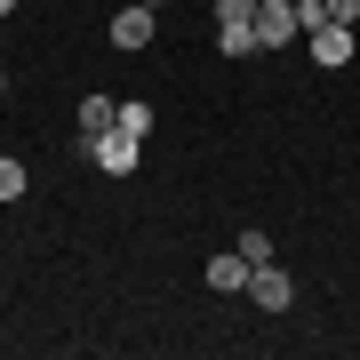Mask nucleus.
I'll return each instance as SVG.
<instances>
[{
    "instance_id": "nucleus-1",
    "label": "nucleus",
    "mask_w": 360,
    "mask_h": 360,
    "mask_svg": "<svg viewBox=\"0 0 360 360\" xmlns=\"http://www.w3.org/2000/svg\"><path fill=\"white\" fill-rule=\"evenodd\" d=\"M296 32H304L296 0H257V49H288Z\"/></svg>"
},
{
    "instance_id": "nucleus-2",
    "label": "nucleus",
    "mask_w": 360,
    "mask_h": 360,
    "mask_svg": "<svg viewBox=\"0 0 360 360\" xmlns=\"http://www.w3.org/2000/svg\"><path fill=\"white\" fill-rule=\"evenodd\" d=\"M80 153H89L104 176H129V168H136V136H129V129H104V136H89V144H80Z\"/></svg>"
},
{
    "instance_id": "nucleus-3",
    "label": "nucleus",
    "mask_w": 360,
    "mask_h": 360,
    "mask_svg": "<svg viewBox=\"0 0 360 360\" xmlns=\"http://www.w3.org/2000/svg\"><path fill=\"white\" fill-rule=\"evenodd\" d=\"M304 40H312V65H328V72H336V65H352V49H360V40H352V25H336V16H321Z\"/></svg>"
},
{
    "instance_id": "nucleus-4",
    "label": "nucleus",
    "mask_w": 360,
    "mask_h": 360,
    "mask_svg": "<svg viewBox=\"0 0 360 360\" xmlns=\"http://www.w3.org/2000/svg\"><path fill=\"white\" fill-rule=\"evenodd\" d=\"M104 32H112V49H120V56L153 49V8H144V0H129V8H120V16H112Z\"/></svg>"
},
{
    "instance_id": "nucleus-5",
    "label": "nucleus",
    "mask_w": 360,
    "mask_h": 360,
    "mask_svg": "<svg viewBox=\"0 0 360 360\" xmlns=\"http://www.w3.org/2000/svg\"><path fill=\"white\" fill-rule=\"evenodd\" d=\"M248 272H257V264H248L240 248H224V257H208V264H200V281L217 288V296H240V288H248Z\"/></svg>"
},
{
    "instance_id": "nucleus-6",
    "label": "nucleus",
    "mask_w": 360,
    "mask_h": 360,
    "mask_svg": "<svg viewBox=\"0 0 360 360\" xmlns=\"http://www.w3.org/2000/svg\"><path fill=\"white\" fill-rule=\"evenodd\" d=\"M248 296H257L264 312H288V304H296V281H288L281 264H257V272H248Z\"/></svg>"
},
{
    "instance_id": "nucleus-7",
    "label": "nucleus",
    "mask_w": 360,
    "mask_h": 360,
    "mask_svg": "<svg viewBox=\"0 0 360 360\" xmlns=\"http://www.w3.org/2000/svg\"><path fill=\"white\" fill-rule=\"evenodd\" d=\"M112 120H120V104H112V96H80V136H104Z\"/></svg>"
},
{
    "instance_id": "nucleus-8",
    "label": "nucleus",
    "mask_w": 360,
    "mask_h": 360,
    "mask_svg": "<svg viewBox=\"0 0 360 360\" xmlns=\"http://www.w3.org/2000/svg\"><path fill=\"white\" fill-rule=\"evenodd\" d=\"M217 49L224 56H257V25H217Z\"/></svg>"
},
{
    "instance_id": "nucleus-9",
    "label": "nucleus",
    "mask_w": 360,
    "mask_h": 360,
    "mask_svg": "<svg viewBox=\"0 0 360 360\" xmlns=\"http://www.w3.org/2000/svg\"><path fill=\"white\" fill-rule=\"evenodd\" d=\"M112 129H129V136L144 144V136H153V104H120V120H112Z\"/></svg>"
},
{
    "instance_id": "nucleus-10",
    "label": "nucleus",
    "mask_w": 360,
    "mask_h": 360,
    "mask_svg": "<svg viewBox=\"0 0 360 360\" xmlns=\"http://www.w3.org/2000/svg\"><path fill=\"white\" fill-rule=\"evenodd\" d=\"M0 200H25V160L0 153Z\"/></svg>"
},
{
    "instance_id": "nucleus-11",
    "label": "nucleus",
    "mask_w": 360,
    "mask_h": 360,
    "mask_svg": "<svg viewBox=\"0 0 360 360\" xmlns=\"http://www.w3.org/2000/svg\"><path fill=\"white\" fill-rule=\"evenodd\" d=\"M217 25H257V0H217Z\"/></svg>"
},
{
    "instance_id": "nucleus-12",
    "label": "nucleus",
    "mask_w": 360,
    "mask_h": 360,
    "mask_svg": "<svg viewBox=\"0 0 360 360\" xmlns=\"http://www.w3.org/2000/svg\"><path fill=\"white\" fill-rule=\"evenodd\" d=\"M240 257L248 264H272V232H240Z\"/></svg>"
},
{
    "instance_id": "nucleus-13",
    "label": "nucleus",
    "mask_w": 360,
    "mask_h": 360,
    "mask_svg": "<svg viewBox=\"0 0 360 360\" xmlns=\"http://www.w3.org/2000/svg\"><path fill=\"white\" fill-rule=\"evenodd\" d=\"M321 16H336V25H360V0H321Z\"/></svg>"
},
{
    "instance_id": "nucleus-14",
    "label": "nucleus",
    "mask_w": 360,
    "mask_h": 360,
    "mask_svg": "<svg viewBox=\"0 0 360 360\" xmlns=\"http://www.w3.org/2000/svg\"><path fill=\"white\" fill-rule=\"evenodd\" d=\"M8 8H16V0H0V16H8Z\"/></svg>"
},
{
    "instance_id": "nucleus-15",
    "label": "nucleus",
    "mask_w": 360,
    "mask_h": 360,
    "mask_svg": "<svg viewBox=\"0 0 360 360\" xmlns=\"http://www.w3.org/2000/svg\"><path fill=\"white\" fill-rule=\"evenodd\" d=\"M144 8H160V0H144Z\"/></svg>"
},
{
    "instance_id": "nucleus-16",
    "label": "nucleus",
    "mask_w": 360,
    "mask_h": 360,
    "mask_svg": "<svg viewBox=\"0 0 360 360\" xmlns=\"http://www.w3.org/2000/svg\"><path fill=\"white\" fill-rule=\"evenodd\" d=\"M0 89H8V72H0Z\"/></svg>"
}]
</instances>
